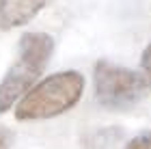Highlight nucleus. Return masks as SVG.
Listing matches in <instances>:
<instances>
[{
	"label": "nucleus",
	"instance_id": "obj_1",
	"mask_svg": "<svg viewBox=\"0 0 151 149\" xmlns=\"http://www.w3.org/2000/svg\"><path fill=\"white\" fill-rule=\"evenodd\" d=\"M54 54V39L47 32H24L17 41V56L0 82V114L37 84Z\"/></svg>",
	"mask_w": 151,
	"mask_h": 149
},
{
	"label": "nucleus",
	"instance_id": "obj_2",
	"mask_svg": "<svg viewBox=\"0 0 151 149\" xmlns=\"http://www.w3.org/2000/svg\"><path fill=\"white\" fill-rule=\"evenodd\" d=\"M84 93V76L76 69L52 73L37 82L15 104L17 121H41L63 114L80 101Z\"/></svg>",
	"mask_w": 151,
	"mask_h": 149
},
{
	"label": "nucleus",
	"instance_id": "obj_3",
	"mask_svg": "<svg viewBox=\"0 0 151 149\" xmlns=\"http://www.w3.org/2000/svg\"><path fill=\"white\" fill-rule=\"evenodd\" d=\"M95 99L106 110H132L149 93L151 82L140 69H129L101 58L93 71Z\"/></svg>",
	"mask_w": 151,
	"mask_h": 149
},
{
	"label": "nucleus",
	"instance_id": "obj_4",
	"mask_svg": "<svg viewBox=\"0 0 151 149\" xmlns=\"http://www.w3.org/2000/svg\"><path fill=\"white\" fill-rule=\"evenodd\" d=\"M52 0H0V28L11 30L35 19Z\"/></svg>",
	"mask_w": 151,
	"mask_h": 149
},
{
	"label": "nucleus",
	"instance_id": "obj_5",
	"mask_svg": "<svg viewBox=\"0 0 151 149\" xmlns=\"http://www.w3.org/2000/svg\"><path fill=\"white\" fill-rule=\"evenodd\" d=\"M123 149H151V130H145V132L132 136Z\"/></svg>",
	"mask_w": 151,
	"mask_h": 149
},
{
	"label": "nucleus",
	"instance_id": "obj_6",
	"mask_svg": "<svg viewBox=\"0 0 151 149\" xmlns=\"http://www.w3.org/2000/svg\"><path fill=\"white\" fill-rule=\"evenodd\" d=\"M138 69L147 76V80L151 82V43L147 45L145 50H142V54H140V67Z\"/></svg>",
	"mask_w": 151,
	"mask_h": 149
},
{
	"label": "nucleus",
	"instance_id": "obj_7",
	"mask_svg": "<svg viewBox=\"0 0 151 149\" xmlns=\"http://www.w3.org/2000/svg\"><path fill=\"white\" fill-rule=\"evenodd\" d=\"M13 145V132L6 127H0V149H11Z\"/></svg>",
	"mask_w": 151,
	"mask_h": 149
}]
</instances>
